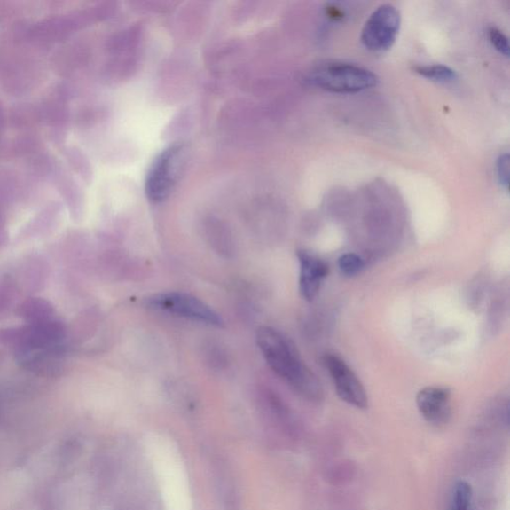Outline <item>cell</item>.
Here are the masks:
<instances>
[{"label":"cell","instance_id":"cell-22","mask_svg":"<svg viewBox=\"0 0 510 510\" xmlns=\"http://www.w3.org/2000/svg\"><path fill=\"white\" fill-rule=\"evenodd\" d=\"M21 335V327L0 329V345L14 348L19 343Z\"/></svg>","mask_w":510,"mask_h":510},{"label":"cell","instance_id":"cell-16","mask_svg":"<svg viewBox=\"0 0 510 510\" xmlns=\"http://www.w3.org/2000/svg\"><path fill=\"white\" fill-rule=\"evenodd\" d=\"M417 75L427 78L435 82L451 83L458 79L457 72L447 65L443 64H428L420 65L414 68Z\"/></svg>","mask_w":510,"mask_h":510},{"label":"cell","instance_id":"cell-5","mask_svg":"<svg viewBox=\"0 0 510 510\" xmlns=\"http://www.w3.org/2000/svg\"><path fill=\"white\" fill-rule=\"evenodd\" d=\"M147 304L152 309L208 324V326H221L223 324L220 315L205 302L190 294L182 293L160 294L149 297Z\"/></svg>","mask_w":510,"mask_h":510},{"label":"cell","instance_id":"cell-6","mask_svg":"<svg viewBox=\"0 0 510 510\" xmlns=\"http://www.w3.org/2000/svg\"><path fill=\"white\" fill-rule=\"evenodd\" d=\"M323 363L333 381L339 398L355 408L362 410L368 408L365 388L352 369L335 355H326Z\"/></svg>","mask_w":510,"mask_h":510},{"label":"cell","instance_id":"cell-15","mask_svg":"<svg viewBox=\"0 0 510 510\" xmlns=\"http://www.w3.org/2000/svg\"><path fill=\"white\" fill-rule=\"evenodd\" d=\"M449 510H474V490L467 481L459 480L453 483Z\"/></svg>","mask_w":510,"mask_h":510},{"label":"cell","instance_id":"cell-9","mask_svg":"<svg viewBox=\"0 0 510 510\" xmlns=\"http://www.w3.org/2000/svg\"><path fill=\"white\" fill-rule=\"evenodd\" d=\"M420 414L428 424L446 425L451 417V393L443 387H427L422 388L416 398Z\"/></svg>","mask_w":510,"mask_h":510},{"label":"cell","instance_id":"cell-4","mask_svg":"<svg viewBox=\"0 0 510 510\" xmlns=\"http://www.w3.org/2000/svg\"><path fill=\"white\" fill-rule=\"evenodd\" d=\"M401 27V14L394 5L383 4L364 24L361 42L368 51L382 52L394 45Z\"/></svg>","mask_w":510,"mask_h":510},{"label":"cell","instance_id":"cell-10","mask_svg":"<svg viewBox=\"0 0 510 510\" xmlns=\"http://www.w3.org/2000/svg\"><path fill=\"white\" fill-rule=\"evenodd\" d=\"M301 273H299V291L307 302L318 296L322 281L327 277L328 265L322 259L306 250L297 253Z\"/></svg>","mask_w":510,"mask_h":510},{"label":"cell","instance_id":"cell-7","mask_svg":"<svg viewBox=\"0 0 510 510\" xmlns=\"http://www.w3.org/2000/svg\"><path fill=\"white\" fill-rule=\"evenodd\" d=\"M83 22V16L75 13L53 15L26 29V38L40 45L59 43L67 40Z\"/></svg>","mask_w":510,"mask_h":510},{"label":"cell","instance_id":"cell-1","mask_svg":"<svg viewBox=\"0 0 510 510\" xmlns=\"http://www.w3.org/2000/svg\"><path fill=\"white\" fill-rule=\"evenodd\" d=\"M256 341L270 367L299 395L312 402L323 399L318 378L305 365L294 344L285 335L277 329L262 327L257 331Z\"/></svg>","mask_w":510,"mask_h":510},{"label":"cell","instance_id":"cell-20","mask_svg":"<svg viewBox=\"0 0 510 510\" xmlns=\"http://www.w3.org/2000/svg\"><path fill=\"white\" fill-rule=\"evenodd\" d=\"M490 42L496 50L506 58L509 56V43L508 38L506 36L503 31L498 28L491 27L489 31Z\"/></svg>","mask_w":510,"mask_h":510},{"label":"cell","instance_id":"cell-24","mask_svg":"<svg viewBox=\"0 0 510 510\" xmlns=\"http://www.w3.org/2000/svg\"><path fill=\"white\" fill-rule=\"evenodd\" d=\"M4 359V354H3V353H0V364L3 363Z\"/></svg>","mask_w":510,"mask_h":510},{"label":"cell","instance_id":"cell-12","mask_svg":"<svg viewBox=\"0 0 510 510\" xmlns=\"http://www.w3.org/2000/svg\"><path fill=\"white\" fill-rule=\"evenodd\" d=\"M48 264L39 256H30L23 263L20 271V282L27 293L35 294L43 290L48 277Z\"/></svg>","mask_w":510,"mask_h":510},{"label":"cell","instance_id":"cell-8","mask_svg":"<svg viewBox=\"0 0 510 510\" xmlns=\"http://www.w3.org/2000/svg\"><path fill=\"white\" fill-rule=\"evenodd\" d=\"M42 122L51 129L55 143L61 144L67 135L70 121L68 86L59 85L39 106Z\"/></svg>","mask_w":510,"mask_h":510},{"label":"cell","instance_id":"cell-2","mask_svg":"<svg viewBox=\"0 0 510 510\" xmlns=\"http://www.w3.org/2000/svg\"><path fill=\"white\" fill-rule=\"evenodd\" d=\"M306 81L321 90L340 94L365 91L379 82L373 72L345 62L320 64L309 73Z\"/></svg>","mask_w":510,"mask_h":510},{"label":"cell","instance_id":"cell-23","mask_svg":"<svg viewBox=\"0 0 510 510\" xmlns=\"http://www.w3.org/2000/svg\"><path fill=\"white\" fill-rule=\"evenodd\" d=\"M7 240V232L5 229H0V247H2Z\"/></svg>","mask_w":510,"mask_h":510},{"label":"cell","instance_id":"cell-18","mask_svg":"<svg viewBox=\"0 0 510 510\" xmlns=\"http://www.w3.org/2000/svg\"><path fill=\"white\" fill-rule=\"evenodd\" d=\"M63 155L73 171L84 181H88L90 177V168H89L84 153L76 147H65Z\"/></svg>","mask_w":510,"mask_h":510},{"label":"cell","instance_id":"cell-19","mask_svg":"<svg viewBox=\"0 0 510 510\" xmlns=\"http://www.w3.org/2000/svg\"><path fill=\"white\" fill-rule=\"evenodd\" d=\"M338 266L346 277H354L364 269L363 259L355 254H346L339 258Z\"/></svg>","mask_w":510,"mask_h":510},{"label":"cell","instance_id":"cell-14","mask_svg":"<svg viewBox=\"0 0 510 510\" xmlns=\"http://www.w3.org/2000/svg\"><path fill=\"white\" fill-rule=\"evenodd\" d=\"M62 212V206L58 201H52L39 212L23 230L26 236L39 237L50 233L58 226Z\"/></svg>","mask_w":510,"mask_h":510},{"label":"cell","instance_id":"cell-11","mask_svg":"<svg viewBox=\"0 0 510 510\" xmlns=\"http://www.w3.org/2000/svg\"><path fill=\"white\" fill-rule=\"evenodd\" d=\"M51 179L69 209L71 216L78 220L83 212V194L75 177L58 161Z\"/></svg>","mask_w":510,"mask_h":510},{"label":"cell","instance_id":"cell-13","mask_svg":"<svg viewBox=\"0 0 510 510\" xmlns=\"http://www.w3.org/2000/svg\"><path fill=\"white\" fill-rule=\"evenodd\" d=\"M15 314L27 324H35L55 318V309L44 298L28 297L16 306Z\"/></svg>","mask_w":510,"mask_h":510},{"label":"cell","instance_id":"cell-17","mask_svg":"<svg viewBox=\"0 0 510 510\" xmlns=\"http://www.w3.org/2000/svg\"><path fill=\"white\" fill-rule=\"evenodd\" d=\"M11 121L14 127L27 129L42 122L40 109L32 104H24L12 111Z\"/></svg>","mask_w":510,"mask_h":510},{"label":"cell","instance_id":"cell-25","mask_svg":"<svg viewBox=\"0 0 510 510\" xmlns=\"http://www.w3.org/2000/svg\"><path fill=\"white\" fill-rule=\"evenodd\" d=\"M4 129V127L2 126V125H0V136H2V131H3Z\"/></svg>","mask_w":510,"mask_h":510},{"label":"cell","instance_id":"cell-21","mask_svg":"<svg viewBox=\"0 0 510 510\" xmlns=\"http://www.w3.org/2000/svg\"><path fill=\"white\" fill-rule=\"evenodd\" d=\"M509 156L508 153H504L498 160L497 172L498 183L506 191L509 187Z\"/></svg>","mask_w":510,"mask_h":510},{"label":"cell","instance_id":"cell-3","mask_svg":"<svg viewBox=\"0 0 510 510\" xmlns=\"http://www.w3.org/2000/svg\"><path fill=\"white\" fill-rule=\"evenodd\" d=\"M184 147L177 144L160 153L153 161L145 180V193L153 202L164 201L172 193L181 174Z\"/></svg>","mask_w":510,"mask_h":510}]
</instances>
